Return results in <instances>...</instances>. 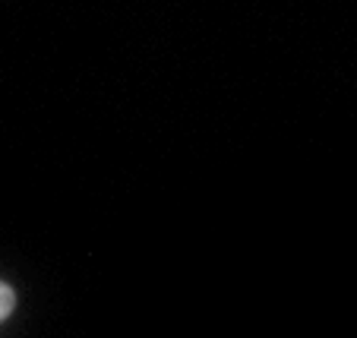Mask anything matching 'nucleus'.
<instances>
[{"label": "nucleus", "mask_w": 357, "mask_h": 338, "mask_svg": "<svg viewBox=\"0 0 357 338\" xmlns=\"http://www.w3.org/2000/svg\"><path fill=\"white\" fill-rule=\"evenodd\" d=\"M13 307H16V294H13V288L0 282V319H7L10 313H13Z\"/></svg>", "instance_id": "obj_1"}]
</instances>
